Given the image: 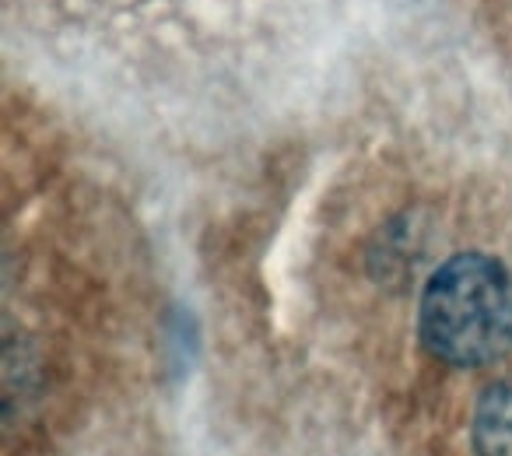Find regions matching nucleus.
I'll use <instances>...</instances> for the list:
<instances>
[{"label":"nucleus","mask_w":512,"mask_h":456,"mask_svg":"<svg viewBox=\"0 0 512 456\" xmlns=\"http://www.w3.org/2000/svg\"><path fill=\"white\" fill-rule=\"evenodd\" d=\"M418 334L435 358L460 369L512 348V274L484 253H460L428 278Z\"/></svg>","instance_id":"f257e3e1"},{"label":"nucleus","mask_w":512,"mask_h":456,"mask_svg":"<svg viewBox=\"0 0 512 456\" xmlns=\"http://www.w3.org/2000/svg\"><path fill=\"white\" fill-rule=\"evenodd\" d=\"M477 456H512V383L488 386L474 411Z\"/></svg>","instance_id":"f03ea898"}]
</instances>
